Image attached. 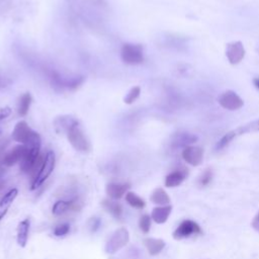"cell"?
Wrapping results in <instances>:
<instances>
[{
	"label": "cell",
	"mask_w": 259,
	"mask_h": 259,
	"mask_svg": "<svg viewBox=\"0 0 259 259\" xmlns=\"http://www.w3.org/2000/svg\"><path fill=\"white\" fill-rule=\"evenodd\" d=\"M12 139L21 145H34V144H42L41 136L32 130L28 125L27 121H20L16 125L14 131H12Z\"/></svg>",
	"instance_id": "1"
},
{
	"label": "cell",
	"mask_w": 259,
	"mask_h": 259,
	"mask_svg": "<svg viewBox=\"0 0 259 259\" xmlns=\"http://www.w3.org/2000/svg\"><path fill=\"white\" fill-rule=\"evenodd\" d=\"M55 165H56L55 153L53 151H49L43 160V163L40 167L38 174H36L35 177L34 178V181L32 183V188H31L32 190L39 189L42 184L49 178V176L52 174V172L55 169Z\"/></svg>",
	"instance_id": "2"
},
{
	"label": "cell",
	"mask_w": 259,
	"mask_h": 259,
	"mask_svg": "<svg viewBox=\"0 0 259 259\" xmlns=\"http://www.w3.org/2000/svg\"><path fill=\"white\" fill-rule=\"evenodd\" d=\"M130 241V233L127 228L121 227L117 229L108 239L105 245V252L107 254H115L127 246Z\"/></svg>",
	"instance_id": "3"
},
{
	"label": "cell",
	"mask_w": 259,
	"mask_h": 259,
	"mask_svg": "<svg viewBox=\"0 0 259 259\" xmlns=\"http://www.w3.org/2000/svg\"><path fill=\"white\" fill-rule=\"evenodd\" d=\"M67 138L69 143L74 149L79 152H87L90 148L89 141L86 138L85 134L79 126V122L73 126L67 133Z\"/></svg>",
	"instance_id": "4"
},
{
	"label": "cell",
	"mask_w": 259,
	"mask_h": 259,
	"mask_svg": "<svg viewBox=\"0 0 259 259\" xmlns=\"http://www.w3.org/2000/svg\"><path fill=\"white\" fill-rule=\"evenodd\" d=\"M121 60L129 65H138L143 63L144 53L141 45L125 44L121 51Z\"/></svg>",
	"instance_id": "5"
},
{
	"label": "cell",
	"mask_w": 259,
	"mask_h": 259,
	"mask_svg": "<svg viewBox=\"0 0 259 259\" xmlns=\"http://www.w3.org/2000/svg\"><path fill=\"white\" fill-rule=\"evenodd\" d=\"M219 104L228 110H238L244 105L242 98L233 90H226L222 92L218 97Z\"/></svg>",
	"instance_id": "6"
},
{
	"label": "cell",
	"mask_w": 259,
	"mask_h": 259,
	"mask_svg": "<svg viewBox=\"0 0 259 259\" xmlns=\"http://www.w3.org/2000/svg\"><path fill=\"white\" fill-rule=\"evenodd\" d=\"M201 227L195 222L191 220H184L173 233V237L176 240H181L184 238H189L192 235H199L202 234Z\"/></svg>",
	"instance_id": "7"
},
{
	"label": "cell",
	"mask_w": 259,
	"mask_h": 259,
	"mask_svg": "<svg viewBox=\"0 0 259 259\" xmlns=\"http://www.w3.org/2000/svg\"><path fill=\"white\" fill-rule=\"evenodd\" d=\"M246 51L242 42L236 41L229 43L226 47V57L229 63L232 65H237L242 62L245 57Z\"/></svg>",
	"instance_id": "8"
},
{
	"label": "cell",
	"mask_w": 259,
	"mask_h": 259,
	"mask_svg": "<svg viewBox=\"0 0 259 259\" xmlns=\"http://www.w3.org/2000/svg\"><path fill=\"white\" fill-rule=\"evenodd\" d=\"M182 158L188 164L191 166H199L203 162L204 151L201 147L189 146L183 149Z\"/></svg>",
	"instance_id": "9"
},
{
	"label": "cell",
	"mask_w": 259,
	"mask_h": 259,
	"mask_svg": "<svg viewBox=\"0 0 259 259\" xmlns=\"http://www.w3.org/2000/svg\"><path fill=\"white\" fill-rule=\"evenodd\" d=\"M26 154H27L26 145L20 144L18 146H16L4 156L3 164L6 166H14L17 163L21 162Z\"/></svg>",
	"instance_id": "10"
},
{
	"label": "cell",
	"mask_w": 259,
	"mask_h": 259,
	"mask_svg": "<svg viewBox=\"0 0 259 259\" xmlns=\"http://www.w3.org/2000/svg\"><path fill=\"white\" fill-rule=\"evenodd\" d=\"M188 169L178 168L170 173L165 178V187L167 188H176L187 179L188 177Z\"/></svg>",
	"instance_id": "11"
},
{
	"label": "cell",
	"mask_w": 259,
	"mask_h": 259,
	"mask_svg": "<svg viewBox=\"0 0 259 259\" xmlns=\"http://www.w3.org/2000/svg\"><path fill=\"white\" fill-rule=\"evenodd\" d=\"M130 189V184L128 183H108L106 186L105 191L109 196V199L118 201L124 196Z\"/></svg>",
	"instance_id": "12"
},
{
	"label": "cell",
	"mask_w": 259,
	"mask_h": 259,
	"mask_svg": "<svg viewBox=\"0 0 259 259\" xmlns=\"http://www.w3.org/2000/svg\"><path fill=\"white\" fill-rule=\"evenodd\" d=\"M17 194L18 190L17 189H12L1 197V200H0V222L3 220V218L8 213V209L16 201Z\"/></svg>",
	"instance_id": "13"
},
{
	"label": "cell",
	"mask_w": 259,
	"mask_h": 259,
	"mask_svg": "<svg viewBox=\"0 0 259 259\" xmlns=\"http://www.w3.org/2000/svg\"><path fill=\"white\" fill-rule=\"evenodd\" d=\"M197 141V137L194 134L189 133V132H182V133H177L174 135L173 141H172V144L175 148H180L183 147L187 148L189 146H192Z\"/></svg>",
	"instance_id": "14"
},
{
	"label": "cell",
	"mask_w": 259,
	"mask_h": 259,
	"mask_svg": "<svg viewBox=\"0 0 259 259\" xmlns=\"http://www.w3.org/2000/svg\"><path fill=\"white\" fill-rule=\"evenodd\" d=\"M30 226H31V222L29 219H24L17 226V241L18 246H20L21 248H24L27 246V243L29 240Z\"/></svg>",
	"instance_id": "15"
},
{
	"label": "cell",
	"mask_w": 259,
	"mask_h": 259,
	"mask_svg": "<svg viewBox=\"0 0 259 259\" xmlns=\"http://www.w3.org/2000/svg\"><path fill=\"white\" fill-rule=\"evenodd\" d=\"M171 211H172V207L169 205L154 207L151 213V219L157 224H164L167 222L171 214Z\"/></svg>",
	"instance_id": "16"
},
{
	"label": "cell",
	"mask_w": 259,
	"mask_h": 259,
	"mask_svg": "<svg viewBox=\"0 0 259 259\" xmlns=\"http://www.w3.org/2000/svg\"><path fill=\"white\" fill-rule=\"evenodd\" d=\"M78 124V121L70 116H62L55 120L54 125L55 129L60 133H68V131L73 127Z\"/></svg>",
	"instance_id": "17"
},
{
	"label": "cell",
	"mask_w": 259,
	"mask_h": 259,
	"mask_svg": "<svg viewBox=\"0 0 259 259\" xmlns=\"http://www.w3.org/2000/svg\"><path fill=\"white\" fill-rule=\"evenodd\" d=\"M143 242L150 255L159 254L164 249L166 245L162 239H156V238H146L144 239Z\"/></svg>",
	"instance_id": "18"
},
{
	"label": "cell",
	"mask_w": 259,
	"mask_h": 259,
	"mask_svg": "<svg viewBox=\"0 0 259 259\" xmlns=\"http://www.w3.org/2000/svg\"><path fill=\"white\" fill-rule=\"evenodd\" d=\"M102 206L107 213H109L114 218L120 219L122 215V207L120 203L115 200H104Z\"/></svg>",
	"instance_id": "19"
},
{
	"label": "cell",
	"mask_w": 259,
	"mask_h": 259,
	"mask_svg": "<svg viewBox=\"0 0 259 259\" xmlns=\"http://www.w3.org/2000/svg\"><path fill=\"white\" fill-rule=\"evenodd\" d=\"M151 202L160 206H167L170 203V197L163 189L159 188L153 191L151 195Z\"/></svg>",
	"instance_id": "20"
},
{
	"label": "cell",
	"mask_w": 259,
	"mask_h": 259,
	"mask_svg": "<svg viewBox=\"0 0 259 259\" xmlns=\"http://www.w3.org/2000/svg\"><path fill=\"white\" fill-rule=\"evenodd\" d=\"M32 102H33V98H32V95L30 93H24L21 95L19 103H18V107H17L18 114L20 116L24 117V116L28 115L29 110H30V106L32 104Z\"/></svg>",
	"instance_id": "21"
},
{
	"label": "cell",
	"mask_w": 259,
	"mask_h": 259,
	"mask_svg": "<svg viewBox=\"0 0 259 259\" xmlns=\"http://www.w3.org/2000/svg\"><path fill=\"white\" fill-rule=\"evenodd\" d=\"M126 202L134 208H137V209H142L145 207L146 204L145 201L140 197L138 194H136L135 192L132 191H128L126 193Z\"/></svg>",
	"instance_id": "22"
},
{
	"label": "cell",
	"mask_w": 259,
	"mask_h": 259,
	"mask_svg": "<svg viewBox=\"0 0 259 259\" xmlns=\"http://www.w3.org/2000/svg\"><path fill=\"white\" fill-rule=\"evenodd\" d=\"M237 136H238V135H237V133H236L235 130L228 132V133L225 134V135L223 136V137L221 138V140L218 142V144H217V146H216V149H217L218 151L225 149V148L228 147V146L232 143V141L237 137Z\"/></svg>",
	"instance_id": "23"
},
{
	"label": "cell",
	"mask_w": 259,
	"mask_h": 259,
	"mask_svg": "<svg viewBox=\"0 0 259 259\" xmlns=\"http://www.w3.org/2000/svg\"><path fill=\"white\" fill-rule=\"evenodd\" d=\"M236 133L238 136L244 135V134H249V133H256L259 132V120L252 121L250 122H247L243 126H240L239 128L235 129Z\"/></svg>",
	"instance_id": "24"
},
{
	"label": "cell",
	"mask_w": 259,
	"mask_h": 259,
	"mask_svg": "<svg viewBox=\"0 0 259 259\" xmlns=\"http://www.w3.org/2000/svg\"><path fill=\"white\" fill-rule=\"evenodd\" d=\"M72 203L71 202H66V201H58L54 204L52 207V213L54 216H61L65 214L67 211H69V208L71 207Z\"/></svg>",
	"instance_id": "25"
},
{
	"label": "cell",
	"mask_w": 259,
	"mask_h": 259,
	"mask_svg": "<svg viewBox=\"0 0 259 259\" xmlns=\"http://www.w3.org/2000/svg\"><path fill=\"white\" fill-rule=\"evenodd\" d=\"M140 93H141V88L139 87V86H135V87H133V88L128 92V94L126 95V97L124 98L125 104H134V103H135L136 101H137L138 98H139Z\"/></svg>",
	"instance_id": "26"
},
{
	"label": "cell",
	"mask_w": 259,
	"mask_h": 259,
	"mask_svg": "<svg viewBox=\"0 0 259 259\" xmlns=\"http://www.w3.org/2000/svg\"><path fill=\"white\" fill-rule=\"evenodd\" d=\"M212 179H213V171L212 169L207 168L201 174L197 183H199L200 187H207L209 183H211Z\"/></svg>",
	"instance_id": "27"
},
{
	"label": "cell",
	"mask_w": 259,
	"mask_h": 259,
	"mask_svg": "<svg viewBox=\"0 0 259 259\" xmlns=\"http://www.w3.org/2000/svg\"><path fill=\"white\" fill-rule=\"evenodd\" d=\"M139 227L144 234L149 233L151 228V217L149 215L142 216L139 221Z\"/></svg>",
	"instance_id": "28"
},
{
	"label": "cell",
	"mask_w": 259,
	"mask_h": 259,
	"mask_svg": "<svg viewBox=\"0 0 259 259\" xmlns=\"http://www.w3.org/2000/svg\"><path fill=\"white\" fill-rule=\"evenodd\" d=\"M70 231V226L69 224H60L54 229V235L57 237H62L67 235Z\"/></svg>",
	"instance_id": "29"
},
{
	"label": "cell",
	"mask_w": 259,
	"mask_h": 259,
	"mask_svg": "<svg viewBox=\"0 0 259 259\" xmlns=\"http://www.w3.org/2000/svg\"><path fill=\"white\" fill-rule=\"evenodd\" d=\"M10 114H11V109L8 106L0 108V120L6 119L7 117L10 116Z\"/></svg>",
	"instance_id": "30"
},
{
	"label": "cell",
	"mask_w": 259,
	"mask_h": 259,
	"mask_svg": "<svg viewBox=\"0 0 259 259\" xmlns=\"http://www.w3.org/2000/svg\"><path fill=\"white\" fill-rule=\"evenodd\" d=\"M252 227H253V229H255L256 231L259 232V213L255 216V218L252 221Z\"/></svg>",
	"instance_id": "31"
},
{
	"label": "cell",
	"mask_w": 259,
	"mask_h": 259,
	"mask_svg": "<svg viewBox=\"0 0 259 259\" xmlns=\"http://www.w3.org/2000/svg\"><path fill=\"white\" fill-rule=\"evenodd\" d=\"M253 84H254L255 87L259 90V78H254L253 79Z\"/></svg>",
	"instance_id": "32"
}]
</instances>
